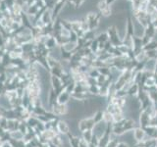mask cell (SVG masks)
<instances>
[{
  "label": "cell",
  "mask_w": 157,
  "mask_h": 147,
  "mask_svg": "<svg viewBox=\"0 0 157 147\" xmlns=\"http://www.w3.org/2000/svg\"><path fill=\"white\" fill-rule=\"evenodd\" d=\"M140 86H138V83H134L133 84H131L129 86L127 90V95L131 96V97H134V96H138V92H140Z\"/></svg>",
  "instance_id": "277c9868"
},
{
  "label": "cell",
  "mask_w": 157,
  "mask_h": 147,
  "mask_svg": "<svg viewBox=\"0 0 157 147\" xmlns=\"http://www.w3.org/2000/svg\"><path fill=\"white\" fill-rule=\"evenodd\" d=\"M136 128V123L133 119H123L122 121L112 124V133L115 135H122L123 133L133 130Z\"/></svg>",
  "instance_id": "6da1fadb"
},
{
  "label": "cell",
  "mask_w": 157,
  "mask_h": 147,
  "mask_svg": "<svg viewBox=\"0 0 157 147\" xmlns=\"http://www.w3.org/2000/svg\"><path fill=\"white\" fill-rule=\"evenodd\" d=\"M134 137L136 140V142H143L146 137V133H145L144 130L140 126H136L134 128Z\"/></svg>",
  "instance_id": "7a4b0ae2"
},
{
  "label": "cell",
  "mask_w": 157,
  "mask_h": 147,
  "mask_svg": "<svg viewBox=\"0 0 157 147\" xmlns=\"http://www.w3.org/2000/svg\"><path fill=\"white\" fill-rule=\"evenodd\" d=\"M103 115H104V112H102V111H97L95 113V115L93 117V122L95 125H97L101 121H103Z\"/></svg>",
  "instance_id": "5b68a950"
},
{
  "label": "cell",
  "mask_w": 157,
  "mask_h": 147,
  "mask_svg": "<svg viewBox=\"0 0 157 147\" xmlns=\"http://www.w3.org/2000/svg\"><path fill=\"white\" fill-rule=\"evenodd\" d=\"M117 147H130V146H129V144H128V143H126V142L120 141V142H118Z\"/></svg>",
  "instance_id": "8992f818"
},
{
  "label": "cell",
  "mask_w": 157,
  "mask_h": 147,
  "mask_svg": "<svg viewBox=\"0 0 157 147\" xmlns=\"http://www.w3.org/2000/svg\"><path fill=\"white\" fill-rule=\"evenodd\" d=\"M133 26H134V31H133L134 35L138 38L142 37L143 33H144V28H143L142 25L138 21H134Z\"/></svg>",
  "instance_id": "3957f363"
}]
</instances>
